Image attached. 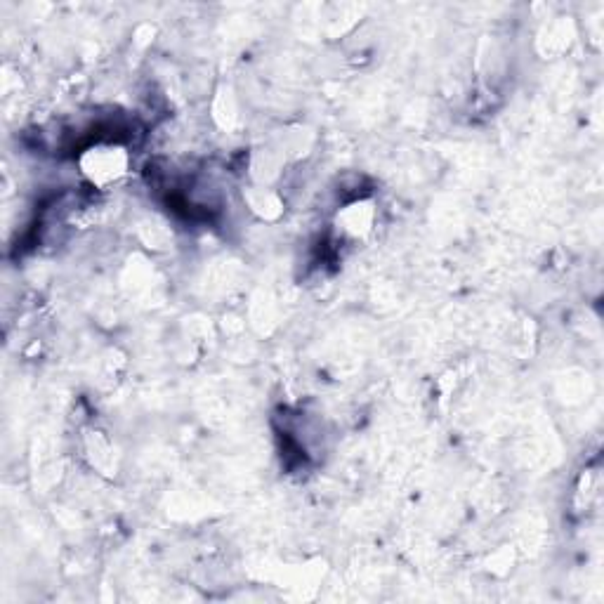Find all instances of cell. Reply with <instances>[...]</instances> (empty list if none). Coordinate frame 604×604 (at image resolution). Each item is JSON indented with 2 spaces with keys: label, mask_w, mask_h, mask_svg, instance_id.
Segmentation results:
<instances>
[{
  "label": "cell",
  "mask_w": 604,
  "mask_h": 604,
  "mask_svg": "<svg viewBox=\"0 0 604 604\" xmlns=\"http://www.w3.org/2000/svg\"><path fill=\"white\" fill-rule=\"evenodd\" d=\"M93 154L88 156L90 161H85V175L90 177V180L97 182V185H107V182L116 180V177H121L126 173L128 159H126V151L121 147H97L90 149Z\"/></svg>",
  "instance_id": "6da1fadb"
}]
</instances>
